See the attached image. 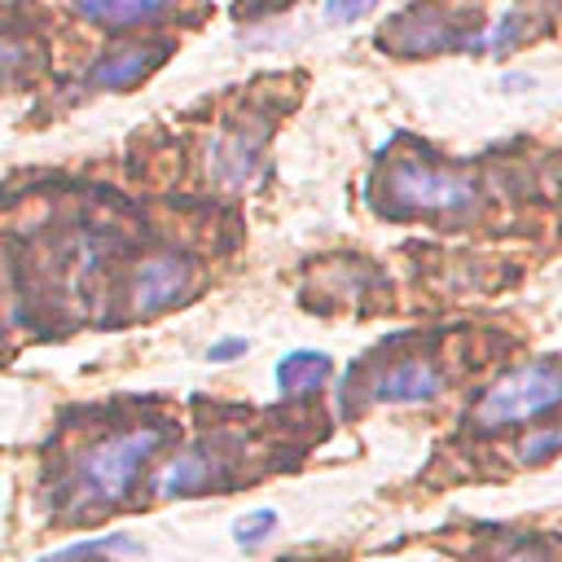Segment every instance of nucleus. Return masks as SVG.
<instances>
[{
  "mask_svg": "<svg viewBox=\"0 0 562 562\" xmlns=\"http://www.w3.org/2000/svg\"><path fill=\"white\" fill-rule=\"evenodd\" d=\"M479 206V180L430 154H400L382 176V215H465Z\"/></svg>",
  "mask_w": 562,
  "mask_h": 562,
  "instance_id": "obj_1",
  "label": "nucleus"
},
{
  "mask_svg": "<svg viewBox=\"0 0 562 562\" xmlns=\"http://www.w3.org/2000/svg\"><path fill=\"white\" fill-rule=\"evenodd\" d=\"M558 408H562V364L527 360V364H514L501 378H492L465 422L479 435H501L514 426H531Z\"/></svg>",
  "mask_w": 562,
  "mask_h": 562,
  "instance_id": "obj_2",
  "label": "nucleus"
},
{
  "mask_svg": "<svg viewBox=\"0 0 562 562\" xmlns=\"http://www.w3.org/2000/svg\"><path fill=\"white\" fill-rule=\"evenodd\" d=\"M167 439L162 426H132L119 435L97 439L83 457H79V483L88 487V496L114 505L132 492V483L140 479V470L149 465V457L158 452V443Z\"/></svg>",
  "mask_w": 562,
  "mask_h": 562,
  "instance_id": "obj_3",
  "label": "nucleus"
},
{
  "mask_svg": "<svg viewBox=\"0 0 562 562\" xmlns=\"http://www.w3.org/2000/svg\"><path fill=\"white\" fill-rule=\"evenodd\" d=\"M465 35H474V18L457 13L452 4H408L404 13H395L382 26V48L404 53V57H422V53H439V48H457L465 44Z\"/></svg>",
  "mask_w": 562,
  "mask_h": 562,
  "instance_id": "obj_4",
  "label": "nucleus"
},
{
  "mask_svg": "<svg viewBox=\"0 0 562 562\" xmlns=\"http://www.w3.org/2000/svg\"><path fill=\"white\" fill-rule=\"evenodd\" d=\"M193 294V259L162 250L136 263L132 281H127V316H154L167 312L176 303H184Z\"/></svg>",
  "mask_w": 562,
  "mask_h": 562,
  "instance_id": "obj_5",
  "label": "nucleus"
},
{
  "mask_svg": "<svg viewBox=\"0 0 562 562\" xmlns=\"http://www.w3.org/2000/svg\"><path fill=\"white\" fill-rule=\"evenodd\" d=\"M439 391H443V369L430 356H395L369 378V395L378 404H426Z\"/></svg>",
  "mask_w": 562,
  "mask_h": 562,
  "instance_id": "obj_6",
  "label": "nucleus"
},
{
  "mask_svg": "<svg viewBox=\"0 0 562 562\" xmlns=\"http://www.w3.org/2000/svg\"><path fill=\"white\" fill-rule=\"evenodd\" d=\"M224 465L228 457H220V448L211 443H198V448H184L176 457H167L154 474V492L158 496H193V492H211L224 483Z\"/></svg>",
  "mask_w": 562,
  "mask_h": 562,
  "instance_id": "obj_7",
  "label": "nucleus"
},
{
  "mask_svg": "<svg viewBox=\"0 0 562 562\" xmlns=\"http://www.w3.org/2000/svg\"><path fill=\"white\" fill-rule=\"evenodd\" d=\"M162 57H167V44H132V48H119V53L101 57V61L88 70V83H92V88H105V92L132 88V83H140Z\"/></svg>",
  "mask_w": 562,
  "mask_h": 562,
  "instance_id": "obj_8",
  "label": "nucleus"
},
{
  "mask_svg": "<svg viewBox=\"0 0 562 562\" xmlns=\"http://www.w3.org/2000/svg\"><path fill=\"white\" fill-rule=\"evenodd\" d=\"M259 158H263V127H228L220 140H215V154H211V167L220 180L228 184H246V176L259 171Z\"/></svg>",
  "mask_w": 562,
  "mask_h": 562,
  "instance_id": "obj_9",
  "label": "nucleus"
},
{
  "mask_svg": "<svg viewBox=\"0 0 562 562\" xmlns=\"http://www.w3.org/2000/svg\"><path fill=\"white\" fill-rule=\"evenodd\" d=\"M334 360L325 351H312V347H299L290 356L277 360V391L281 400H299V395H316L329 378Z\"/></svg>",
  "mask_w": 562,
  "mask_h": 562,
  "instance_id": "obj_10",
  "label": "nucleus"
},
{
  "mask_svg": "<svg viewBox=\"0 0 562 562\" xmlns=\"http://www.w3.org/2000/svg\"><path fill=\"white\" fill-rule=\"evenodd\" d=\"M75 9L97 26L123 31V26H140V22L162 18L167 9H176V0H75Z\"/></svg>",
  "mask_w": 562,
  "mask_h": 562,
  "instance_id": "obj_11",
  "label": "nucleus"
},
{
  "mask_svg": "<svg viewBox=\"0 0 562 562\" xmlns=\"http://www.w3.org/2000/svg\"><path fill=\"white\" fill-rule=\"evenodd\" d=\"M527 31H531V18H527V9H505L501 13V22L487 31V40H483V48L492 53V57H505L514 44H522L527 40Z\"/></svg>",
  "mask_w": 562,
  "mask_h": 562,
  "instance_id": "obj_12",
  "label": "nucleus"
},
{
  "mask_svg": "<svg viewBox=\"0 0 562 562\" xmlns=\"http://www.w3.org/2000/svg\"><path fill=\"white\" fill-rule=\"evenodd\" d=\"M558 452H562V426L531 430V435L518 443V457H522V461H544V457H558Z\"/></svg>",
  "mask_w": 562,
  "mask_h": 562,
  "instance_id": "obj_13",
  "label": "nucleus"
},
{
  "mask_svg": "<svg viewBox=\"0 0 562 562\" xmlns=\"http://www.w3.org/2000/svg\"><path fill=\"white\" fill-rule=\"evenodd\" d=\"M272 527H277V514H272V509H255V514H246V518H237V527H233V536H237V544H246V549H255L259 540H268V536H272Z\"/></svg>",
  "mask_w": 562,
  "mask_h": 562,
  "instance_id": "obj_14",
  "label": "nucleus"
},
{
  "mask_svg": "<svg viewBox=\"0 0 562 562\" xmlns=\"http://www.w3.org/2000/svg\"><path fill=\"white\" fill-rule=\"evenodd\" d=\"M373 9H378V0H325V22L351 26V22H360L364 13H373Z\"/></svg>",
  "mask_w": 562,
  "mask_h": 562,
  "instance_id": "obj_15",
  "label": "nucleus"
},
{
  "mask_svg": "<svg viewBox=\"0 0 562 562\" xmlns=\"http://www.w3.org/2000/svg\"><path fill=\"white\" fill-rule=\"evenodd\" d=\"M26 61H31V48H26V44H18V40H0V83L13 79L18 70H26Z\"/></svg>",
  "mask_w": 562,
  "mask_h": 562,
  "instance_id": "obj_16",
  "label": "nucleus"
},
{
  "mask_svg": "<svg viewBox=\"0 0 562 562\" xmlns=\"http://www.w3.org/2000/svg\"><path fill=\"white\" fill-rule=\"evenodd\" d=\"M241 351H246V338H220V342L206 347V360H211V364H228V360H237Z\"/></svg>",
  "mask_w": 562,
  "mask_h": 562,
  "instance_id": "obj_17",
  "label": "nucleus"
}]
</instances>
